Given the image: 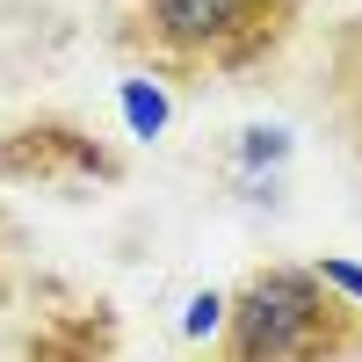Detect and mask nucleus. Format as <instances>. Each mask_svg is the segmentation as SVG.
Listing matches in <instances>:
<instances>
[{"label":"nucleus","mask_w":362,"mask_h":362,"mask_svg":"<svg viewBox=\"0 0 362 362\" xmlns=\"http://www.w3.org/2000/svg\"><path fill=\"white\" fill-rule=\"evenodd\" d=\"M297 22L305 0H116L109 44L167 87H210L276 66Z\"/></svg>","instance_id":"obj_1"},{"label":"nucleus","mask_w":362,"mask_h":362,"mask_svg":"<svg viewBox=\"0 0 362 362\" xmlns=\"http://www.w3.org/2000/svg\"><path fill=\"white\" fill-rule=\"evenodd\" d=\"M225 362H355L362 355V305L334 290L319 268L268 261L232 283V312L218 334Z\"/></svg>","instance_id":"obj_2"},{"label":"nucleus","mask_w":362,"mask_h":362,"mask_svg":"<svg viewBox=\"0 0 362 362\" xmlns=\"http://www.w3.org/2000/svg\"><path fill=\"white\" fill-rule=\"evenodd\" d=\"M131 167L116 145H102L95 131L66 109L22 116L0 131V181L15 189H58V196H87V189H116Z\"/></svg>","instance_id":"obj_3"},{"label":"nucleus","mask_w":362,"mask_h":362,"mask_svg":"<svg viewBox=\"0 0 362 362\" xmlns=\"http://www.w3.org/2000/svg\"><path fill=\"white\" fill-rule=\"evenodd\" d=\"M116 95H124V116H131V131H138V138L167 131V80L138 73V80H124V87H116Z\"/></svg>","instance_id":"obj_4"},{"label":"nucleus","mask_w":362,"mask_h":362,"mask_svg":"<svg viewBox=\"0 0 362 362\" xmlns=\"http://www.w3.org/2000/svg\"><path fill=\"white\" fill-rule=\"evenodd\" d=\"M225 312H232V290H196L189 312H181V334L203 341V334H225Z\"/></svg>","instance_id":"obj_5"},{"label":"nucleus","mask_w":362,"mask_h":362,"mask_svg":"<svg viewBox=\"0 0 362 362\" xmlns=\"http://www.w3.org/2000/svg\"><path fill=\"white\" fill-rule=\"evenodd\" d=\"M312 268H319V276H326V283H334V290H348V297H355V305H362V268H355L348 254H319Z\"/></svg>","instance_id":"obj_6"},{"label":"nucleus","mask_w":362,"mask_h":362,"mask_svg":"<svg viewBox=\"0 0 362 362\" xmlns=\"http://www.w3.org/2000/svg\"><path fill=\"white\" fill-rule=\"evenodd\" d=\"M8 254H15V225H8V210H0V290H8Z\"/></svg>","instance_id":"obj_7"}]
</instances>
